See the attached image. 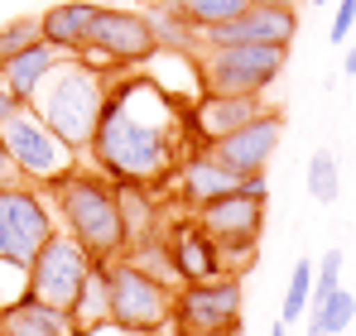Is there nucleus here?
<instances>
[{
	"label": "nucleus",
	"instance_id": "obj_15",
	"mask_svg": "<svg viewBox=\"0 0 356 336\" xmlns=\"http://www.w3.org/2000/svg\"><path fill=\"white\" fill-rule=\"evenodd\" d=\"M270 111V101L265 96H232V92H202L197 101H193V130H197V140L202 144H212V140H222V135H232L241 125H250L255 115Z\"/></svg>",
	"mask_w": 356,
	"mask_h": 336
},
{
	"label": "nucleus",
	"instance_id": "obj_24",
	"mask_svg": "<svg viewBox=\"0 0 356 336\" xmlns=\"http://www.w3.org/2000/svg\"><path fill=\"white\" fill-rule=\"evenodd\" d=\"M39 39H44L39 15H19V19L0 24V72H5V62H10V58H19L24 49H34Z\"/></svg>",
	"mask_w": 356,
	"mask_h": 336
},
{
	"label": "nucleus",
	"instance_id": "obj_4",
	"mask_svg": "<svg viewBox=\"0 0 356 336\" xmlns=\"http://www.w3.org/2000/svg\"><path fill=\"white\" fill-rule=\"evenodd\" d=\"M265 197H270L265 173H250L241 192H227L217 202L193 207V221L217 240L222 269L236 274V279H241V269L255 264V245H260V230H265Z\"/></svg>",
	"mask_w": 356,
	"mask_h": 336
},
{
	"label": "nucleus",
	"instance_id": "obj_6",
	"mask_svg": "<svg viewBox=\"0 0 356 336\" xmlns=\"http://www.w3.org/2000/svg\"><path fill=\"white\" fill-rule=\"evenodd\" d=\"M159 53V39H154V24L149 15L140 10H120V5H97L92 15V29H87V44H82V62L102 67V72H125V67H140Z\"/></svg>",
	"mask_w": 356,
	"mask_h": 336
},
{
	"label": "nucleus",
	"instance_id": "obj_11",
	"mask_svg": "<svg viewBox=\"0 0 356 336\" xmlns=\"http://www.w3.org/2000/svg\"><path fill=\"white\" fill-rule=\"evenodd\" d=\"M54 212L29 183H5L0 187V264L24 274L39 245L54 235Z\"/></svg>",
	"mask_w": 356,
	"mask_h": 336
},
{
	"label": "nucleus",
	"instance_id": "obj_32",
	"mask_svg": "<svg viewBox=\"0 0 356 336\" xmlns=\"http://www.w3.org/2000/svg\"><path fill=\"white\" fill-rule=\"evenodd\" d=\"M289 332V322H284V317H275V327H270V336H284Z\"/></svg>",
	"mask_w": 356,
	"mask_h": 336
},
{
	"label": "nucleus",
	"instance_id": "obj_30",
	"mask_svg": "<svg viewBox=\"0 0 356 336\" xmlns=\"http://www.w3.org/2000/svg\"><path fill=\"white\" fill-rule=\"evenodd\" d=\"M342 77H356V44L347 49V58H342Z\"/></svg>",
	"mask_w": 356,
	"mask_h": 336
},
{
	"label": "nucleus",
	"instance_id": "obj_27",
	"mask_svg": "<svg viewBox=\"0 0 356 336\" xmlns=\"http://www.w3.org/2000/svg\"><path fill=\"white\" fill-rule=\"evenodd\" d=\"M337 10H332V24H327V39L332 44H347L356 29V0H332Z\"/></svg>",
	"mask_w": 356,
	"mask_h": 336
},
{
	"label": "nucleus",
	"instance_id": "obj_28",
	"mask_svg": "<svg viewBox=\"0 0 356 336\" xmlns=\"http://www.w3.org/2000/svg\"><path fill=\"white\" fill-rule=\"evenodd\" d=\"M19 173H15V164H10V149H5V140H0V187L5 183H15Z\"/></svg>",
	"mask_w": 356,
	"mask_h": 336
},
{
	"label": "nucleus",
	"instance_id": "obj_33",
	"mask_svg": "<svg viewBox=\"0 0 356 336\" xmlns=\"http://www.w3.org/2000/svg\"><path fill=\"white\" fill-rule=\"evenodd\" d=\"M313 5H318V10H323V5H332V0H313Z\"/></svg>",
	"mask_w": 356,
	"mask_h": 336
},
{
	"label": "nucleus",
	"instance_id": "obj_17",
	"mask_svg": "<svg viewBox=\"0 0 356 336\" xmlns=\"http://www.w3.org/2000/svg\"><path fill=\"white\" fill-rule=\"evenodd\" d=\"M92 15H97V0H58V5H49L39 15L44 44H54L58 53H82L87 29H92Z\"/></svg>",
	"mask_w": 356,
	"mask_h": 336
},
{
	"label": "nucleus",
	"instance_id": "obj_19",
	"mask_svg": "<svg viewBox=\"0 0 356 336\" xmlns=\"http://www.w3.org/2000/svg\"><path fill=\"white\" fill-rule=\"evenodd\" d=\"M63 58H67V53H58L54 44H44V39H39L34 49H24L19 58H10V62H5L0 82L10 87V96H15L19 106H29V101H34V92L44 87V77H49V72L58 67Z\"/></svg>",
	"mask_w": 356,
	"mask_h": 336
},
{
	"label": "nucleus",
	"instance_id": "obj_18",
	"mask_svg": "<svg viewBox=\"0 0 356 336\" xmlns=\"http://www.w3.org/2000/svg\"><path fill=\"white\" fill-rule=\"evenodd\" d=\"M0 336H72V317L19 293L15 303H0Z\"/></svg>",
	"mask_w": 356,
	"mask_h": 336
},
{
	"label": "nucleus",
	"instance_id": "obj_12",
	"mask_svg": "<svg viewBox=\"0 0 356 336\" xmlns=\"http://www.w3.org/2000/svg\"><path fill=\"white\" fill-rule=\"evenodd\" d=\"M280 140H284V111H270L255 115L250 125H241L232 135H222V140H212V144H202L212 159H222L227 168H236V173H265V164L275 159V149H280Z\"/></svg>",
	"mask_w": 356,
	"mask_h": 336
},
{
	"label": "nucleus",
	"instance_id": "obj_5",
	"mask_svg": "<svg viewBox=\"0 0 356 336\" xmlns=\"http://www.w3.org/2000/svg\"><path fill=\"white\" fill-rule=\"evenodd\" d=\"M106 288H111V327L130 336H154L174 317V293L164 279L140 269L130 255L106 260Z\"/></svg>",
	"mask_w": 356,
	"mask_h": 336
},
{
	"label": "nucleus",
	"instance_id": "obj_20",
	"mask_svg": "<svg viewBox=\"0 0 356 336\" xmlns=\"http://www.w3.org/2000/svg\"><path fill=\"white\" fill-rule=\"evenodd\" d=\"M67 317H72V336H97L102 327H111V288H106V264L102 260H92L87 283H82Z\"/></svg>",
	"mask_w": 356,
	"mask_h": 336
},
{
	"label": "nucleus",
	"instance_id": "obj_8",
	"mask_svg": "<svg viewBox=\"0 0 356 336\" xmlns=\"http://www.w3.org/2000/svg\"><path fill=\"white\" fill-rule=\"evenodd\" d=\"M0 140H5V149H10L15 173H19L29 187H49L54 178H63V173L77 168V149L63 144L29 106H19L15 115L0 120Z\"/></svg>",
	"mask_w": 356,
	"mask_h": 336
},
{
	"label": "nucleus",
	"instance_id": "obj_29",
	"mask_svg": "<svg viewBox=\"0 0 356 336\" xmlns=\"http://www.w3.org/2000/svg\"><path fill=\"white\" fill-rule=\"evenodd\" d=\"M15 111H19V101H15V96H10V87L0 82V120H5V115H15Z\"/></svg>",
	"mask_w": 356,
	"mask_h": 336
},
{
	"label": "nucleus",
	"instance_id": "obj_3",
	"mask_svg": "<svg viewBox=\"0 0 356 336\" xmlns=\"http://www.w3.org/2000/svg\"><path fill=\"white\" fill-rule=\"evenodd\" d=\"M54 207L63 217V230L92 255V260H116L125 255V226H120V207H116V183L97 168H72L49 183Z\"/></svg>",
	"mask_w": 356,
	"mask_h": 336
},
{
	"label": "nucleus",
	"instance_id": "obj_9",
	"mask_svg": "<svg viewBox=\"0 0 356 336\" xmlns=\"http://www.w3.org/2000/svg\"><path fill=\"white\" fill-rule=\"evenodd\" d=\"M241 312H245V288L236 274H217V279L183 283L174 293V336H227L241 332Z\"/></svg>",
	"mask_w": 356,
	"mask_h": 336
},
{
	"label": "nucleus",
	"instance_id": "obj_21",
	"mask_svg": "<svg viewBox=\"0 0 356 336\" xmlns=\"http://www.w3.org/2000/svg\"><path fill=\"white\" fill-rule=\"evenodd\" d=\"M303 317H308V336H337V332H347V327H352L356 298L347 293V288H337L332 298H323V303H318V308H308Z\"/></svg>",
	"mask_w": 356,
	"mask_h": 336
},
{
	"label": "nucleus",
	"instance_id": "obj_2",
	"mask_svg": "<svg viewBox=\"0 0 356 336\" xmlns=\"http://www.w3.org/2000/svg\"><path fill=\"white\" fill-rule=\"evenodd\" d=\"M111 77H116V72H102V67L82 62L77 53H67L58 67L44 77V87L34 92L29 111L39 115L63 144H72V149L82 154V149H92V135H97V125H102Z\"/></svg>",
	"mask_w": 356,
	"mask_h": 336
},
{
	"label": "nucleus",
	"instance_id": "obj_1",
	"mask_svg": "<svg viewBox=\"0 0 356 336\" xmlns=\"http://www.w3.org/2000/svg\"><path fill=\"white\" fill-rule=\"evenodd\" d=\"M202 140L193 130V101L149 72H116L106 92V111L92 135V159L106 178L159 187L178 173Z\"/></svg>",
	"mask_w": 356,
	"mask_h": 336
},
{
	"label": "nucleus",
	"instance_id": "obj_23",
	"mask_svg": "<svg viewBox=\"0 0 356 336\" xmlns=\"http://www.w3.org/2000/svg\"><path fill=\"white\" fill-rule=\"evenodd\" d=\"M169 10L183 15L197 34L202 29H212V24H227V19H236L250 10V0H169Z\"/></svg>",
	"mask_w": 356,
	"mask_h": 336
},
{
	"label": "nucleus",
	"instance_id": "obj_25",
	"mask_svg": "<svg viewBox=\"0 0 356 336\" xmlns=\"http://www.w3.org/2000/svg\"><path fill=\"white\" fill-rule=\"evenodd\" d=\"M308 293H313V260H298L294 269H289V288H284V308H280V317L294 327L303 322V312H308Z\"/></svg>",
	"mask_w": 356,
	"mask_h": 336
},
{
	"label": "nucleus",
	"instance_id": "obj_34",
	"mask_svg": "<svg viewBox=\"0 0 356 336\" xmlns=\"http://www.w3.org/2000/svg\"><path fill=\"white\" fill-rule=\"evenodd\" d=\"M145 5H169V0H145Z\"/></svg>",
	"mask_w": 356,
	"mask_h": 336
},
{
	"label": "nucleus",
	"instance_id": "obj_13",
	"mask_svg": "<svg viewBox=\"0 0 356 336\" xmlns=\"http://www.w3.org/2000/svg\"><path fill=\"white\" fill-rule=\"evenodd\" d=\"M294 34H298L294 10H284V5H250L236 19L202 29V49H217V44H280V49H289Z\"/></svg>",
	"mask_w": 356,
	"mask_h": 336
},
{
	"label": "nucleus",
	"instance_id": "obj_10",
	"mask_svg": "<svg viewBox=\"0 0 356 336\" xmlns=\"http://www.w3.org/2000/svg\"><path fill=\"white\" fill-rule=\"evenodd\" d=\"M87 269H92V255L67 230H54L24 269V298H34L44 308H58V312H72V303L87 283Z\"/></svg>",
	"mask_w": 356,
	"mask_h": 336
},
{
	"label": "nucleus",
	"instance_id": "obj_31",
	"mask_svg": "<svg viewBox=\"0 0 356 336\" xmlns=\"http://www.w3.org/2000/svg\"><path fill=\"white\" fill-rule=\"evenodd\" d=\"M250 5H284V10H294L298 0H250Z\"/></svg>",
	"mask_w": 356,
	"mask_h": 336
},
{
	"label": "nucleus",
	"instance_id": "obj_14",
	"mask_svg": "<svg viewBox=\"0 0 356 336\" xmlns=\"http://www.w3.org/2000/svg\"><path fill=\"white\" fill-rule=\"evenodd\" d=\"M159 235H164V245H169V260H174L178 283H197V279H217V274H227V269H222V250H217V240L193 221V217H188V221H174V230L159 226Z\"/></svg>",
	"mask_w": 356,
	"mask_h": 336
},
{
	"label": "nucleus",
	"instance_id": "obj_36",
	"mask_svg": "<svg viewBox=\"0 0 356 336\" xmlns=\"http://www.w3.org/2000/svg\"><path fill=\"white\" fill-rule=\"evenodd\" d=\"M227 336H236V332H227Z\"/></svg>",
	"mask_w": 356,
	"mask_h": 336
},
{
	"label": "nucleus",
	"instance_id": "obj_22",
	"mask_svg": "<svg viewBox=\"0 0 356 336\" xmlns=\"http://www.w3.org/2000/svg\"><path fill=\"white\" fill-rule=\"evenodd\" d=\"M303 187H308V197L323 202V207L342 197V168H337V154H332V149H313V154H308Z\"/></svg>",
	"mask_w": 356,
	"mask_h": 336
},
{
	"label": "nucleus",
	"instance_id": "obj_16",
	"mask_svg": "<svg viewBox=\"0 0 356 336\" xmlns=\"http://www.w3.org/2000/svg\"><path fill=\"white\" fill-rule=\"evenodd\" d=\"M245 178H250V173L227 168L222 159H212L207 149L188 154V159L178 164V173H174L178 197H183L188 207H202V202H217V197H227V192H241V187H245Z\"/></svg>",
	"mask_w": 356,
	"mask_h": 336
},
{
	"label": "nucleus",
	"instance_id": "obj_26",
	"mask_svg": "<svg viewBox=\"0 0 356 336\" xmlns=\"http://www.w3.org/2000/svg\"><path fill=\"white\" fill-rule=\"evenodd\" d=\"M342 288V250H323V264H313V293L308 308H318L323 298H332Z\"/></svg>",
	"mask_w": 356,
	"mask_h": 336
},
{
	"label": "nucleus",
	"instance_id": "obj_35",
	"mask_svg": "<svg viewBox=\"0 0 356 336\" xmlns=\"http://www.w3.org/2000/svg\"><path fill=\"white\" fill-rule=\"evenodd\" d=\"M102 5H120V0H102Z\"/></svg>",
	"mask_w": 356,
	"mask_h": 336
},
{
	"label": "nucleus",
	"instance_id": "obj_7",
	"mask_svg": "<svg viewBox=\"0 0 356 336\" xmlns=\"http://www.w3.org/2000/svg\"><path fill=\"white\" fill-rule=\"evenodd\" d=\"M289 49L280 44H217L197 53L202 92H232V96H265L275 77L284 72Z\"/></svg>",
	"mask_w": 356,
	"mask_h": 336
}]
</instances>
